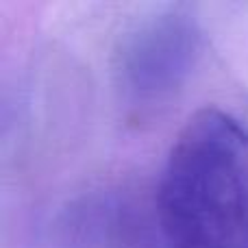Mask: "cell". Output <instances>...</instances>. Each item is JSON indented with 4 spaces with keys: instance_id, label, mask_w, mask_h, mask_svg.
Returning a JSON list of instances; mask_svg holds the SVG:
<instances>
[{
    "instance_id": "cell-1",
    "label": "cell",
    "mask_w": 248,
    "mask_h": 248,
    "mask_svg": "<svg viewBox=\"0 0 248 248\" xmlns=\"http://www.w3.org/2000/svg\"><path fill=\"white\" fill-rule=\"evenodd\" d=\"M166 248H248V126L216 107L194 113L159 183Z\"/></svg>"
},
{
    "instance_id": "cell-2",
    "label": "cell",
    "mask_w": 248,
    "mask_h": 248,
    "mask_svg": "<svg viewBox=\"0 0 248 248\" xmlns=\"http://www.w3.org/2000/svg\"><path fill=\"white\" fill-rule=\"evenodd\" d=\"M196 50V33L181 17H166L135 37L128 50V74L137 90L155 92L176 81Z\"/></svg>"
}]
</instances>
